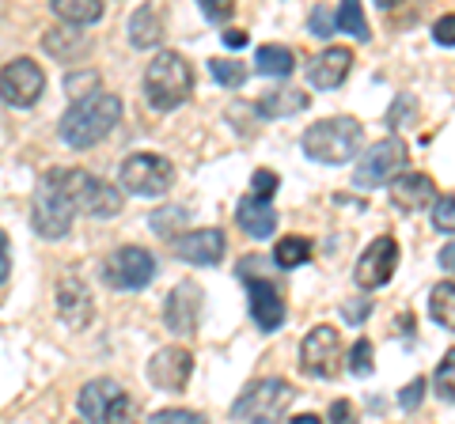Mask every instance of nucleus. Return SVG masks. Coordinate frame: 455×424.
<instances>
[{
	"label": "nucleus",
	"instance_id": "1",
	"mask_svg": "<svg viewBox=\"0 0 455 424\" xmlns=\"http://www.w3.org/2000/svg\"><path fill=\"white\" fill-rule=\"evenodd\" d=\"M118 122H122V98L114 91L95 88L65 110L61 122H57V133H61L68 148L84 152V148H95L99 140H107Z\"/></svg>",
	"mask_w": 455,
	"mask_h": 424
},
{
	"label": "nucleus",
	"instance_id": "2",
	"mask_svg": "<svg viewBox=\"0 0 455 424\" xmlns=\"http://www.w3.org/2000/svg\"><path fill=\"white\" fill-rule=\"evenodd\" d=\"M140 88H145L148 106L160 110V114H167V110H179L194 95V68H190V61L182 58V53L164 50V53H156L152 65L145 68Z\"/></svg>",
	"mask_w": 455,
	"mask_h": 424
},
{
	"label": "nucleus",
	"instance_id": "3",
	"mask_svg": "<svg viewBox=\"0 0 455 424\" xmlns=\"http://www.w3.org/2000/svg\"><path fill=\"white\" fill-rule=\"evenodd\" d=\"M361 140H364V125L357 118L338 114V118H323V122L311 125L300 145L315 163L341 167V163H349L353 155L361 152Z\"/></svg>",
	"mask_w": 455,
	"mask_h": 424
},
{
	"label": "nucleus",
	"instance_id": "4",
	"mask_svg": "<svg viewBox=\"0 0 455 424\" xmlns=\"http://www.w3.org/2000/svg\"><path fill=\"white\" fill-rule=\"evenodd\" d=\"M73 216H76V205L68 190L61 186L57 171H46L38 178L35 197H31V224L42 239H65L73 232Z\"/></svg>",
	"mask_w": 455,
	"mask_h": 424
},
{
	"label": "nucleus",
	"instance_id": "5",
	"mask_svg": "<svg viewBox=\"0 0 455 424\" xmlns=\"http://www.w3.org/2000/svg\"><path fill=\"white\" fill-rule=\"evenodd\" d=\"M292 402H296L292 383H284V379H259V383H251L235 398L232 417L243 424H281Z\"/></svg>",
	"mask_w": 455,
	"mask_h": 424
},
{
	"label": "nucleus",
	"instance_id": "6",
	"mask_svg": "<svg viewBox=\"0 0 455 424\" xmlns=\"http://www.w3.org/2000/svg\"><path fill=\"white\" fill-rule=\"evenodd\" d=\"M53 171L61 178V186L68 190V197H73L76 212H84V216L110 220L122 212V190H114L110 182L95 178L92 171H84V167H53Z\"/></svg>",
	"mask_w": 455,
	"mask_h": 424
},
{
	"label": "nucleus",
	"instance_id": "7",
	"mask_svg": "<svg viewBox=\"0 0 455 424\" xmlns=\"http://www.w3.org/2000/svg\"><path fill=\"white\" fill-rule=\"evenodd\" d=\"M406 163H410V145L403 137H383L368 148L357 167H353V186L361 190H372L379 182H395L398 175H406Z\"/></svg>",
	"mask_w": 455,
	"mask_h": 424
},
{
	"label": "nucleus",
	"instance_id": "8",
	"mask_svg": "<svg viewBox=\"0 0 455 424\" xmlns=\"http://www.w3.org/2000/svg\"><path fill=\"white\" fill-rule=\"evenodd\" d=\"M235 273H239V280H243L247 292H251V318L259 322V330H266V334L281 330L284 326V315H289L281 285H277V280H269V277H262V273L254 277L247 262H239Z\"/></svg>",
	"mask_w": 455,
	"mask_h": 424
},
{
	"label": "nucleus",
	"instance_id": "9",
	"mask_svg": "<svg viewBox=\"0 0 455 424\" xmlns=\"http://www.w3.org/2000/svg\"><path fill=\"white\" fill-rule=\"evenodd\" d=\"M152 277H156V258L145 247H118V250H110L103 262V280L118 292L148 288Z\"/></svg>",
	"mask_w": 455,
	"mask_h": 424
},
{
	"label": "nucleus",
	"instance_id": "10",
	"mask_svg": "<svg viewBox=\"0 0 455 424\" xmlns=\"http://www.w3.org/2000/svg\"><path fill=\"white\" fill-rule=\"evenodd\" d=\"M171 182H175V167L156 152H137L122 163V186L137 197H160L171 190Z\"/></svg>",
	"mask_w": 455,
	"mask_h": 424
},
{
	"label": "nucleus",
	"instance_id": "11",
	"mask_svg": "<svg viewBox=\"0 0 455 424\" xmlns=\"http://www.w3.org/2000/svg\"><path fill=\"white\" fill-rule=\"evenodd\" d=\"M42 91H46V73H42V65L35 58H16L0 68V95H4L8 106H35Z\"/></svg>",
	"mask_w": 455,
	"mask_h": 424
},
{
	"label": "nucleus",
	"instance_id": "12",
	"mask_svg": "<svg viewBox=\"0 0 455 424\" xmlns=\"http://www.w3.org/2000/svg\"><path fill=\"white\" fill-rule=\"evenodd\" d=\"M341 360H346V345L334 326H311L304 345H300V364L307 375L315 379H334L341 372Z\"/></svg>",
	"mask_w": 455,
	"mask_h": 424
},
{
	"label": "nucleus",
	"instance_id": "13",
	"mask_svg": "<svg viewBox=\"0 0 455 424\" xmlns=\"http://www.w3.org/2000/svg\"><path fill=\"white\" fill-rule=\"evenodd\" d=\"M202 303H205V292L197 280H182V285H175L167 292L164 300V322L171 334L187 337L197 330V322H202Z\"/></svg>",
	"mask_w": 455,
	"mask_h": 424
},
{
	"label": "nucleus",
	"instance_id": "14",
	"mask_svg": "<svg viewBox=\"0 0 455 424\" xmlns=\"http://www.w3.org/2000/svg\"><path fill=\"white\" fill-rule=\"evenodd\" d=\"M395 270H398V243H395L391 235H379V239H372V243L364 247L353 277H357V285L364 292H372V288L387 285V280L395 277Z\"/></svg>",
	"mask_w": 455,
	"mask_h": 424
},
{
	"label": "nucleus",
	"instance_id": "15",
	"mask_svg": "<svg viewBox=\"0 0 455 424\" xmlns=\"http://www.w3.org/2000/svg\"><path fill=\"white\" fill-rule=\"evenodd\" d=\"M194 375V357L182 345H164L148 360V383L160 390H182Z\"/></svg>",
	"mask_w": 455,
	"mask_h": 424
},
{
	"label": "nucleus",
	"instance_id": "16",
	"mask_svg": "<svg viewBox=\"0 0 455 424\" xmlns=\"http://www.w3.org/2000/svg\"><path fill=\"white\" fill-rule=\"evenodd\" d=\"M171 250L187 265H217L224 258V232L220 228L182 232L179 239H171Z\"/></svg>",
	"mask_w": 455,
	"mask_h": 424
},
{
	"label": "nucleus",
	"instance_id": "17",
	"mask_svg": "<svg viewBox=\"0 0 455 424\" xmlns=\"http://www.w3.org/2000/svg\"><path fill=\"white\" fill-rule=\"evenodd\" d=\"M57 315H61L65 326H73V330H84L92 322V315H95L88 285H84L80 277H73V273H65L61 280H57Z\"/></svg>",
	"mask_w": 455,
	"mask_h": 424
},
{
	"label": "nucleus",
	"instance_id": "18",
	"mask_svg": "<svg viewBox=\"0 0 455 424\" xmlns=\"http://www.w3.org/2000/svg\"><path fill=\"white\" fill-rule=\"evenodd\" d=\"M391 205L395 208H403V212H421V208H433L436 205V182L425 175V171H406V175H398L391 186Z\"/></svg>",
	"mask_w": 455,
	"mask_h": 424
},
{
	"label": "nucleus",
	"instance_id": "19",
	"mask_svg": "<svg viewBox=\"0 0 455 424\" xmlns=\"http://www.w3.org/2000/svg\"><path fill=\"white\" fill-rule=\"evenodd\" d=\"M349 68H353V53L346 46H326L319 58L307 65V83L319 88V91H334V88L346 83Z\"/></svg>",
	"mask_w": 455,
	"mask_h": 424
},
{
	"label": "nucleus",
	"instance_id": "20",
	"mask_svg": "<svg viewBox=\"0 0 455 424\" xmlns=\"http://www.w3.org/2000/svg\"><path fill=\"white\" fill-rule=\"evenodd\" d=\"M122 387L114 383V379H92V383H84L80 387V398H76V409H80V417L88 420V424H103L107 413H110V405L122 398Z\"/></svg>",
	"mask_w": 455,
	"mask_h": 424
},
{
	"label": "nucleus",
	"instance_id": "21",
	"mask_svg": "<svg viewBox=\"0 0 455 424\" xmlns=\"http://www.w3.org/2000/svg\"><path fill=\"white\" fill-rule=\"evenodd\" d=\"M235 224H239V232L251 235V239H269L277 232V208L269 201H262V197L247 193L243 201L235 205Z\"/></svg>",
	"mask_w": 455,
	"mask_h": 424
},
{
	"label": "nucleus",
	"instance_id": "22",
	"mask_svg": "<svg viewBox=\"0 0 455 424\" xmlns=\"http://www.w3.org/2000/svg\"><path fill=\"white\" fill-rule=\"evenodd\" d=\"M311 98L304 91L296 88H269L259 95V103H254V110H259L262 118H289V114H300V110H307Z\"/></svg>",
	"mask_w": 455,
	"mask_h": 424
},
{
	"label": "nucleus",
	"instance_id": "23",
	"mask_svg": "<svg viewBox=\"0 0 455 424\" xmlns=\"http://www.w3.org/2000/svg\"><path fill=\"white\" fill-rule=\"evenodd\" d=\"M164 38V8L160 4H140L130 16V42L137 50H152Z\"/></svg>",
	"mask_w": 455,
	"mask_h": 424
},
{
	"label": "nucleus",
	"instance_id": "24",
	"mask_svg": "<svg viewBox=\"0 0 455 424\" xmlns=\"http://www.w3.org/2000/svg\"><path fill=\"white\" fill-rule=\"evenodd\" d=\"M50 8L68 27H88L103 20V0H50Z\"/></svg>",
	"mask_w": 455,
	"mask_h": 424
},
{
	"label": "nucleus",
	"instance_id": "25",
	"mask_svg": "<svg viewBox=\"0 0 455 424\" xmlns=\"http://www.w3.org/2000/svg\"><path fill=\"white\" fill-rule=\"evenodd\" d=\"M311 239L304 235H284L277 239V247H274V265L277 270H296V265H307L311 262Z\"/></svg>",
	"mask_w": 455,
	"mask_h": 424
},
{
	"label": "nucleus",
	"instance_id": "26",
	"mask_svg": "<svg viewBox=\"0 0 455 424\" xmlns=\"http://www.w3.org/2000/svg\"><path fill=\"white\" fill-rule=\"evenodd\" d=\"M254 65H259L262 76H292L296 53L289 46H259V53H254Z\"/></svg>",
	"mask_w": 455,
	"mask_h": 424
},
{
	"label": "nucleus",
	"instance_id": "27",
	"mask_svg": "<svg viewBox=\"0 0 455 424\" xmlns=\"http://www.w3.org/2000/svg\"><path fill=\"white\" fill-rule=\"evenodd\" d=\"M429 315H433L436 326L455 334V285L451 280H440V285L429 292Z\"/></svg>",
	"mask_w": 455,
	"mask_h": 424
},
{
	"label": "nucleus",
	"instance_id": "28",
	"mask_svg": "<svg viewBox=\"0 0 455 424\" xmlns=\"http://www.w3.org/2000/svg\"><path fill=\"white\" fill-rule=\"evenodd\" d=\"M209 76L220 83V88H243L247 83V65L243 61H232V58H212L209 61Z\"/></svg>",
	"mask_w": 455,
	"mask_h": 424
},
{
	"label": "nucleus",
	"instance_id": "29",
	"mask_svg": "<svg viewBox=\"0 0 455 424\" xmlns=\"http://www.w3.org/2000/svg\"><path fill=\"white\" fill-rule=\"evenodd\" d=\"M334 23L341 27V31H349L357 42H368V38H372V35H368V23H364V8L357 4V0H346V4H338Z\"/></svg>",
	"mask_w": 455,
	"mask_h": 424
},
{
	"label": "nucleus",
	"instance_id": "30",
	"mask_svg": "<svg viewBox=\"0 0 455 424\" xmlns=\"http://www.w3.org/2000/svg\"><path fill=\"white\" fill-rule=\"evenodd\" d=\"M433 387L444 402H455V349L444 352V360L436 364V375H433Z\"/></svg>",
	"mask_w": 455,
	"mask_h": 424
},
{
	"label": "nucleus",
	"instance_id": "31",
	"mask_svg": "<svg viewBox=\"0 0 455 424\" xmlns=\"http://www.w3.org/2000/svg\"><path fill=\"white\" fill-rule=\"evenodd\" d=\"M187 220V212H182L179 205H171V208H156L152 212V232L156 235H167V239H179V224Z\"/></svg>",
	"mask_w": 455,
	"mask_h": 424
},
{
	"label": "nucleus",
	"instance_id": "32",
	"mask_svg": "<svg viewBox=\"0 0 455 424\" xmlns=\"http://www.w3.org/2000/svg\"><path fill=\"white\" fill-rule=\"evenodd\" d=\"M103 424H140V402L130 398V394H122V398L110 405V413H107Z\"/></svg>",
	"mask_w": 455,
	"mask_h": 424
},
{
	"label": "nucleus",
	"instance_id": "33",
	"mask_svg": "<svg viewBox=\"0 0 455 424\" xmlns=\"http://www.w3.org/2000/svg\"><path fill=\"white\" fill-rule=\"evenodd\" d=\"M349 372L353 375H372V342L368 337H357L349 349Z\"/></svg>",
	"mask_w": 455,
	"mask_h": 424
},
{
	"label": "nucleus",
	"instance_id": "34",
	"mask_svg": "<svg viewBox=\"0 0 455 424\" xmlns=\"http://www.w3.org/2000/svg\"><path fill=\"white\" fill-rule=\"evenodd\" d=\"M433 228L436 232H455V193H440L433 205Z\"/></svg>",
	"mask_w": 455,
	"mask_h": 424
},
{
	"label": "nucleus",
	"instance_id": "35",
	"mask_svg": "<svg viewBox=\"0 0 455 424\" xmlns=\"http://www.w3.org/2000/svg\"><path fill=\"white\" fill-rule=\"evenodd\" d=\"M251 186H254V197H262V201H269V197L277 193L281 178H277V171H269V167H259V171L251 175Z\"/></svg>",
	"mask_w": 455,
	"mask_h": 424
},
{
	"label": "nucleus",
	"instance_id": "36",
	"mask_svg": "<svg viewBox=\"0 0 455 424\" xmlns=\"http://www.w3.org/2000/svg\"><path fill=\"white\" fill-rule=\"evenodd\" d=\"M148 424H205L202 413H194V409H160V413H152Z\"/></svg>",
	"mask_w": 455,
	"mask_h": 424
},
{
	"label": "nucleus",
	"instance_id": "37",
	"mask_svg": "<svg viewBox=\"0 0 455 424\" xmlns=\"http://www.w3.org/2000/svg\"><path fill=\"white\" fill-rule=\"evenodd\" d=\"M202 12H205V20H209V23H228L235 8L228 4V0H202Z\"/></svg>",
	"mask_w": 455,
	"mask_h": 424
},
{
	"label": "nucleus",
	"instance_id": "38",
	"mask_svg": "<svg viewBox=\"0 0 455 424\" xmlns=\"http://www.w3.org/2000/svg\"><path fill=\"white\" fill-rule=\"evenodd\" d=\"M433 38L440 46H455V12H448V16H440L433 23Z\"/></svg>",
	"mask_w": 455,
	"mask_h": 424
},
{
	"label": "nucleus",
	"instance_id": "39",
	"mask_svg": "<svg viewBox=\"0 0 455 424\" xmlns=\"http://www.w3.org/2000/svg\"><path fill=\"white\" fill-rule=\"evenodd\" d=\"M421 394H425V379H410V387H403V394H398V405H403V409H418Z\"/></svg>",
	"mask_w": 455,
	"mask_h": 424
},
{
	"label": "nucleus",
	"instance_id": "40",
	"mask_svg": "<svg viewBox=\"0 0 455 424\" xmlns=\"http://www.w3.org/2000/svg\"><path fill=\"white\" fill-rule=\"evenodd\" d=\"M334 27H338V23H334V16H331V12H326L323 4H319L315 12H311V31H315L319 38H331Z\"/></svg>",
	"mask_w": 455,
	"mask_h": 424
},
{
	"label": "nucleus",
	"instance_id": "41",
	"mask_svg": "<svg viewBox=\"0 0 455 424\" xmlns=\"http://www.w3.org/2000/svg\"><path fill=\"white\" fill-rule=\"evenodd\" d=\"M368 315H372V303H368V300H353V303L341 307V318L353 322V326H357V322H364Z\"/></svg>",
	"mask_w": 455,
	"mask_h": 424
},
{
	"label": "nucleus",
	"instance_id": "42",
	"mask_svg": "<svg viewBox=\"0 0 455 424\" xmlns=\"http://www.w3.org/2000/svg\"><path fill=\"white\" fill-rule=\"evenodd\" d=\"M353 420H357V409H353L346 398L331 402V424H353Z\"/></svg>",
	"mask_w": 455,
	"mask_h": 424
},
{
	"label": "nucleus",
	"instance_id": "43",
	"mask_svg": "<svg viewBox=\"0 0 455 424\" xmlns=\"http://www.w3.org/2000/svg\"><path fill=\"white\" fill-rule=\"evenodd\" d=\"M12 277V254H8V235L0 232V285Z\"/></svg>",
	"mask_w": 455,
	"mask_h": 424
},
{
	"label": "nucleus",
	"instance_id": "44",
	"mask_svg": "<svg viewBox=\"0 0 455 424\" xmlns=\"http://www.w3.org/2000/svg\"><path fill=\"white\" fill-rule=\"evenodd\" d=\"M224 46H232V50H239V46H247V31H235V27H232V31H228V27H224Z\"/></svg>",
	"mask_w": 455,
	"mask_h": 424
},
{
	"label": "nucleus",
	"instance_id": "45",
	"mask_svg": "<svg viewBox=\"0 0 455 424\" xmlns=\"http://www.w3.org/2000/svg\"><path fill=\"white\" fill-rule=\"evenodd\" d=\"M440 270H444V273H455V243H448L444 250H440Z\"/></svg>",
	"mask_w": 455,
	"mask_h": 424
},
{
	"label": "nucleus",
	"instance_id": "46",
	"mask_svg": "<svg viewBox=\"0 0 455 424\" xmlns=\"http://www.w3.org/2000/svg\"><path fill=\"white\" fill-rule=\"evenodd\" d=\"M289 424H323V420H319L315 413H300V417H292Z\"/></svg>",
	"mask_w": 455,
	"mask_h": 424
}]
</instances>
